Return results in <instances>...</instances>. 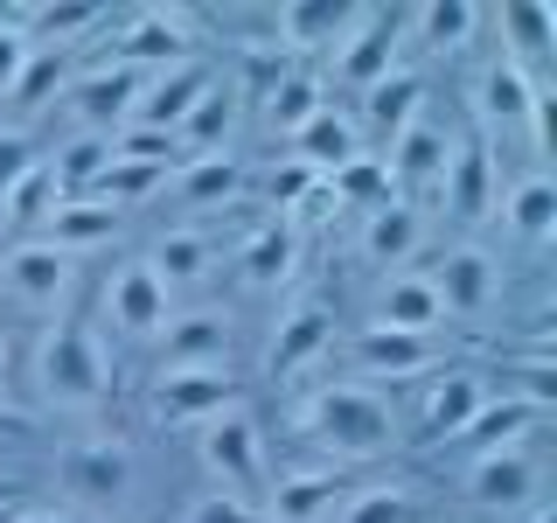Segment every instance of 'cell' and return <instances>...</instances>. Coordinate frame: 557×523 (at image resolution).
I'll list each match as a JSON object with an SVG mask.
<instances>
[{
  "instance_id": "obj_27",
  "label": "cell",
  "mask_w": 557,
  "mask_h": 523,
  "mask_svg": "<svg viewBox=\"0 0 557 523\" xmlns=\"http://www.w3.org/2000/svg\"><path fill=\"white\" fill-rule=\"evenodd\" d=\"M425 238H432L425 209L405 203V196L362 217V258H370V266H411V258L425 252Z\"/></svg>"
},
{
  "instance_id": "obj_5",
  "label": "cell",
  "mask_w": 557,
  "mask_h": 523,
  "mask_svg": "<svg viewBox=\"0 0 557 523\" xmlns=\"http://www.w3.org/2000/svg\"><path fill=\"white\" fill-rule=\"evenodd\" d=\"M0 293L22 314H57L63 321L70 293H77V258H63L42 238H14V244H0Z\"/></svg>"
},
{
  "instance_id": "obj_37",
  "label": "cell",
  "mask_w": 557,
  "mask_h": 523,
  "mask_svg": "<svg viewBox=\"0 0 557 523\" xmlns=\"http://www.w3.org/2000/svg\"><path fill=\"white\" fill-rule=\"evenodd\" d=\"M321 182H327V196H335V209H356V217L397 203V182H391V168H383L376 154H356V161H342L335 174H321Z\"/></svg>"
},
{
  "instance_id": "obj_19",
  "label": "cell",
  "mask_w": 557,
  "mask_h": 523,
  "mask_svg": "<svg viewBox=\"0 0 557 523\" xmlns=\"http://www.w3.org/2000/svg\"><path fill=\"white\" fill-rule=\"evenodd\" d=\"M174 314V293L153 279L147 258H126L112 279H104V321L119 328V336H161Z\"/></svg>"
},
{
  "instance_id": "obj_23",
  "label": "cell",
  "mask_w": 557,
  "mask_h": 523,
  "mask_svg": "<svg viewBox=\"0 0 557 523\" xmlns=\"http://www.w3.org/2000/svg\"><path fill=\"white\" fill-rule=\"evenodd\" d=\"M147 266H153V279H161L168 293H188L223 266V244H216V231H202V223H174V231L153 238Z\"/></svg>"
},
{
  "instance_id": "obj_17",
  "label": "cell",
  "mask_w": 557,
  "mask_h": 523,
  "mask_svg": "<svg viewBox=\"0 0 557 523\" xmlns=\"http://www.w3.org/2000/svg\"><path fill=\"white\" fill-rule=\"evenodd\" d=\"M188 57H196V35H188V14H182V8H147V14H133V22L119 28V42H112V63L139 70V77L174 70V63H188Z\"/></svg>"
},
{
  "instance_id": "obj_20",
  "label": "cell",
  "mask_w": 557,
  "mask_h": 523,
  "mask_svg": "<svg viewBox=\"0 0 557 523\" xmlns=\"http://www.w3.org/2000/svg\"><path fill=\"white\" fill-rule=\"evenodd\" d=\"M446 147H453V126L440 112H418L405 133L391 139V154H383V168H391V182H397V196H432V182H440V168H446Z\"/></svg>"
},
{
  "instance_id": "obj_15",
  "label": "cell",
  "mask_w": 557,
  "mask_h": 523,
  "mask_svg": "<svg viewBox=\"0 0 557 523\" xmlns=\"http://www.w3.org/2000/svg\"><path fill=\"white\" fill-rule=\"evenodd\" d=\"M348 488H356V482H348V467L313 461V467H293V475H272L258 516H265V523H327V516L342 510Z\"/></svg>"
},
{
  "instance_id": "obj_8",
  "label": "cell",
  "mask_w": 557,
  "mask_h": 523,
  "mask_svg": "<svg viewBox=\"0 0 557 523\" xmlns=\"http://www.w3.org/2000/svg\"><path fill=\"white\" fill-rule=\"evenodd\" d=\"M397 35H405V14H376V8H356L342 28V42L327 49V63H335V77H327V92H370L376 77H391L397 70Z\"/></svg>"
},
{
  "instance_id": "obj_43",
  "label": "cell",
  "mask_w": 557,
  "mask_h": 523,
  "mask_svg": "<svg viewBox=\"0 0 557 523\" xmlns=\"http://www.w3.org/2000/svg\"><path fill=\"white\" fill-rule=\"evenodd\" d=\"M313 182H321L313 168H300V161H278V168L265 174V203L278 209V217H293V209L307 203V188H313Z\"/></svg>"
},
{
  "instance_id": "obj_41",
  "label": "cell",
  "mask_w": 557,
  "mask_h": 523,
  "mask_svg": "<svg viewBox=\"0 0 557 523\" xmlns=\"http://www.w3.org/2000/svg\"><path fill=\"white\" fill-rule=\"evenodd\" d=\"M481 22H487V8H467V0H453V8H418V14H405V28H418V42H425V49H467Z\"/></svg>"
},
{
  "instance_id": "obj_14",
  "label": "cell",
  "mask_w": 557,
  "mask_h": 523,
  "mask_svg": "<svg viewBox=\"0 0 557 523\" xmlns=\"http://www.w3.org/2000/svg\"><path fill=\"white\" fill-rule=\"evenodd\" d=\"M425 279H432V293H440V307H446V314H460V321H481V314L495 307V293H502L495 258H487L474 238L446 244V252L425 266Z\"/></svg>"
},
{
  "instance_id": "obj_45",
  "label": "cell",
  "mask_w": 557,
  "mask_h": 523,
  "mask_svg": "<svg viewBox=\"0 0 557 523\" xmlns=\"http://www.w3.org/2000/svg\"><path fill=\"white\" fill-rule=\"evenodd\" d=\"M35 161H42V154H35V133L28 126H0V196H8Z\"/></svg>"
},
{
  "instance_id": "obj_9",
  "label": "cell",
  "mask_w": 557,
  "mask_h": 523,
  "mask_svg": "<svg viewBox=\"0 0 557 523\" xmlns=\"http://www.w3.org/2000/svg\"><path fill=\"white\" fill-rule=\"evenodd\" d=\"M487 405V377L481 370H467V363H440V370H425L418 377V412H411V440L418 447H446L453 433L467 426Z\"/></svg>"
},
{
  "instance_id": "obj_48",
  "label": "cell",
  "mask_w": 557,
  "mask_h": 523,
  "mask_svg": "<svg viewBox=\"0 0 557 523\" xmlns=\"http://www.w3.org/2000/svg\"><path fill=\"white\" fill-rule=\"evenodd\" d=\"M8 377H14V342H8V328H0V398H8Z\"/></svg>"
},
{
  "instance_id": "obj_12",
  "label": "cell",
  "mask_w": 557,
  "mask_h": 523,
  "mask_svg": "<svg viewBox=\"0 0 557 523\" xmlns=\"http://www.w3.org/2000/svg\"><path fill=\"white\" fill-rule=\"evenodd\" d=\"M432 203H440L453 223H481L487 209H495V154H487L481 133H453L446 168H440V182H432Z\"/></svg>"
},
{
  "instance_id": "obj_32",
  "label": "cell",
  "mask_w": 557,
  "mask_h": 523,
  "mask_svg": "<svg viewBox=\"0 0 557 523\" xmlns=\"http://www.w3.org/2000/svg\"><path fill=\"white\" fill-rule=\"evenodd\" d=\"M502 223H509L522 244H550L557 238V182L544 168H530L522 182H509V196H502Z\"/></svg>"
},
{
  "instance_id": "obj_16",
  "label": "cell",
  "mask_w": 557,
  "mask_h": 523,
  "mask_svg": "<svg viewBox=\"0 0 557 523\" xmlns=\"http://www.w3.org/2000/svg\"><path fill=\"white\" fill-rule=\"evenodd\" d=\"M209 84H216V63H209V57H188V63H174V70H153V77L139 84V105H133L126 126L182 133V126H188V112L202 105Z\"/></svg>"
},
{
  "instance_id": "obj_25",
  "label": "cell",
  "mask_w": 557,
  "mask_h": 523,
  "mask_svg": "<svg viewBox=\"0 0 557 523\" xmlns=\"http://www.w3.org/2000/svg\"><path fill=\"white\" fill-rule=\"evenodd\" d=\"M536 98H544V84H536V70H516L509 57H495L474 77V112H481V126H530V112H536Z\"/></svg>"
},
{
  "instance_id": "obj_31",
  "label": "cell",
  "mask_w": 557,
  "mask_h": 523,
  "mask_svg": "<svg viewBox=\"0 0 557 523\" xmlns=\"http://www.w3.org/2000/svg\"><path fill=\"white\" fill-rule=\"evenodd\" d=\"M119 223H126V217H119V209H104L98 196H70V203L49 209V223H42L35 238L57 244L63 258H84V252H98V244H112Z\"/></svg>"
},
{
  "instance_id": "obj_38",
  "label": "cell",
  "mask_w": 557,
  "mask_h": 523,
  "mask_svg": "<svg viewBox=\"0 0 557 523\" xmlns=\"http://www.w3.org/2000/svg\"><path fill=\"white\" fill-rule=\"evenodd\" d=\"M57 203H63V196H57V182H49V168L35 161L22 182L0 196V231H8V244H14V238H35V231L49 223V209H57Z\"/></svg>"
},
{
  "instance_id": "obj_6",
  "label": "cell",
  "mask_w": 557,
  "mask_h": 523,
  "mask_svg": "<svg viewBox=\"0 0 557 523\" xmlns=\"http://www.w3.org/2000/svg\"><path fill=\"white\" fill-rule=\"evenodd\" d=\"M244 405V377L231 363H202V370H153L147 384V412L161 418V426H209L216 412Z\"/></svg>"
},
{
  "instance_id": "obj_21",
  "label": "cell",
  "mask_w": 557,
  "mask_h": 523,
  "mask_svg": "<svg viewBox=\"0 0 557 523\" xmlns=\"http://www.w3.org/2000/svg\"><path fill=\"white\" fill-rule=\"evenodd\" d=\"M153 342H161V370H202V363H231L237 328L223 307H188V314L174 307Z\"/></svg>"
},
{
  "instance_id": "obj_22",
  "label": "cell",
  "mask_w": 557,
  "mask_h": 523,
  "mask_svg": "<svg viewBox=\"0 0 557 523\" xmlns=\"http://www.w3.org/2000/svg\"><path fill=\"white\" fill-rule=\"evenodd\" d=\"M348 356L362 363V377H425V370L446 363V349H440V336H405V328L362 321L356 342H348Z\"/></svg>"
},
{
  "instance_id": "obj_44",
  "label": "cell",
  "mask_w": 557,
  "mask_h": 523,
  "mask_svg": "<svg viewBox=\"0 0 557 523\" xmlns=\"http://www.w3.org/2000/svg\"><path fill=\"white\" fill-rule=\"evenodd\" d=\"M182 523H265V516H258V502H237V496H223V488H202Z\"/></svg>"
},
{
  "instance_id": "obj_4",
  "label": "cell",
  "mask_w": 557,
  "mask_h": 523,
  "mask_svg": "<svg viewBox=\"0 0 557 523\" xmlns=\"http://www.w3.org/2000/svg\"><path fill=\"white\" fill-rule=\"evenodd\" d=\"M460 482H467V502H474V510H487V516H522V510H536V502H544L550 467H544V453H536L530 440H516V447L474 453Z\"/></svg>"
},
{
  "instance_id": "obj_40",
  "label": "cell",
  "mask_w": 557,
  "mask_h": 523,
  "mask_svg": "<svg viewBox=\"0 0 557 523\" xmlns=\"http://www.w3.org/2000/svg\"><path fill=\"white\" fill-rule=\"evenodd\" d=\"M161 188H168V168H139V161H119V154H112V168L98 174V188H91V196H98L104 209H119V217H126V209L153 203Z\"/></svg>"
},
{
  "instance_id": "obj_47",
  "label": "cell",
  "mask_w": 557,
  "mask_h": 523,
  "mask_svg": "<svg viewBox=\"0 0 557 523\" xmlns=\"http://www.w3.org/2000/svg\"><path fill=\"white\" fill-rule=\"evenodd\" d=\"M28 426H35V418H28L22 405H8V398H0V440H22Z\"/></svg>"
},
{
  "instance_id": "obj_3",
  "label": "cell",
  "mask_w": 557,
  "mask_h": 523,
  "mask_svg": "<svg viewBox=\"0 0 557 523\" xmlns=\"http://www.w3.org/2000/svg\"><path fill=\"white\" fill-rule=\"evenodd\" d=\"M196 453H202V475L237 502H265L272 482V453H265V426H258L244 405L216 412L209 426H196Z\"/></svg>"
},
{
  "instance_id": "obj_49",
  "label": "cell",
  "mask_w": 557,
  "mask_h": 523,
  "mask_svg": "<svg viewBox=\"0 0 557 523\" xmlns=\"http://www.w3.org/2000/svg\"><path fill=\"white\" fill-rule=\"evenodd\" d=\"M516 523H557V510H550V502H536V510H522Z\"/></svg>"
},
{
  "instance_id": "obj_2",
  "label": "cell",
  "mask_w": 557,
  "mask_h": 523,
  "mask_svg": "<svg viewBox=\"0 0 557 523\" xmlns=\"http://www.w3.org/2000/svg\"><path fill=\"white\" fill-rule=\"evenodd\" d=\"M35 384H42V398L63 405V412L104 405V398H112V349H104L98 321H84V314L49 321L42 342H35Z\"/></svg>"
},
{
  "instance_id": "obj_35",
  "label": "cell",
  "mask_w": 557,
  "mask_h": 523,
  "mask_svg": "<svg viewBox=\"0 0 557 523\" xmlns=\"http://www.w3.org/2000/svg\"><path fill=\"white\" fill-rule=\"evenodd\" d=\"M42 168H49V182H57V196H63V203H70V196H91L98 174L112 168V133H70Z\"/></svg>"
},
{
  "instance_id": "obj_36",
  "label": "cell",
  "mask_w": 557,
  "mask_h": 523,
  "mask_svg": "<svg viewBox=\"0 0 557 523\" xmlns=\"http://www.w3.org/2000/svg\"><path fill=\"white\" fill-rule=\"evenodd\" d=\"M487 22H502V35H509V57L516 70H530V63H544L550 49H557V8H544V0H516V8H502V14H487Z\"/></svg>"
},
{
  "instance_id": "obj_33",
  "label": "cell",
  "mask_w": 557,
  "mask_h": 523,
  "mask_svg": "<svg viewBox=\"0 0 557 523\" xmlns=\"http://www.w3.org/2000/svg\"><path fill=\"white\" fill-rule=\"evenodd\" d=\"M327 523H432V510L411 482H370V488H348Z\"/></svg>"
},
{
  "instance_id": "obj_34",
  "label": "cell",
  "mask_w": 557,
  "mask_h": 523,
  "mask_svg": "<svg viewBox=\"0 0 557 523\" xmlns=\"http://www.w3.org/2000/svg\"><path fill=\"white\" fill-rule=\"evenodd\" d=\"M237 112H244V98L231 92V77H216V84L202 92V105L188 112V126L174 133V139H182V161H188V154H231Z\"/></svg>"
},
{
  "instance_id": "obj_28",
  "label": "cell",
  "mask_w": 557,
  "mask_h": 523,
  "mask_svg": "<svg viewBox=\"0 0 557 523\" xmlns=\"http://www.w3.org/2000/svg\"><path fill=\"white\" fill-rule=\"evenodd\" d=\"M293 266H300V231H293L286 217H265L251 238H244V252H237V279L251 293H278L293 279Z\"/></svg>"
},
{
  "instance_id": "obj_18",
  "label": "cell",
  "mask_w": 557,
  "mask_h": 523,
  "mask_svg": "<svg viewBox=\"0 0 557 523\" xmlns=\"http://www.w3.org/2000/svg\"><path fill=\"white\" fill-rule=\"evenodd\" d=\"M244 188H251V168H244V154H188V161L168 168V188H161V196H174L182 209L209 217V209H237Z\"/></svg>"
},
{
  "instance_id": "obj_26",
  "label": "cell",
  "mask_w": 557,
  "mask_h": 523,
  "mask_svg": "<svg viewBox=\"0 0 557 523\" xmlns=\"http://www.w3.org/2000/svg\"><path fill=\"white\" fill-rule=\"evenodd\" d=\"M286 147H293L286 161H300V168H313V174H335L342 161H356V154H362L356 112H348V105H335V98H327L321 112H313L307 126H300V133L286 139Z\"/></svg>"
},
{
  "instance_id": "obj_30",
  "label": "cell",
  "mask_w": 557,
  "mask_h": 523,
  "mask_svg": "<svg viewBox=\"0 0 557 523\" xmlns=\"http://www.w3.org/2000/svg\"><path fill=\"white\" fill-rule=\"evenodd\" d=\"M370 321L376 328H405V336H440L446 307H440V293H432L425 272H391V279H383V293H376Z\"/></svg>"
},
{
  "instance_id": "obj_24",
  "label": "cell",
  "mask_w": 557,
  "mask_h": 523,
  "mask_svg": "<svg viewBox=\"0 0 557 523\" xmlns=\"http://www.w3.org/2000/svg\"><path fill=\"white\" fill-rule=\"evenodd\" d=\"M550 412H536V405H522L516 391H502V398H487V405L467 418L460 433H453V440L440 447V453H467V461H474V453H495V447H516V440H530L536 426H544Z\"/></svg>"
},
{
  "instance_id": "obj_39",
  "label": "cell",
  "mask_w": 557,
  "mask_h": 523,
  "mask_svg": "<svg viewBox=\"0 0 557 523\" xmlns=\"http://www.w3.org/2000/svg\"><path fill=\"white\" fill-rule=\"evenodd\" d=\"M63 84H70V49H35L14 77L8 105L14 112H42V105H63Z\"/></svg>"
},
{
  "instance_id": "obj_10",
  "label": "cell",
  "mask_w": 557,
  "mask_h": 523,
  "mask_svg": "<svg viewBox=\"0 0 557 523\" xmlns=\"http://www.w3.org/2000/svg\"><path fill=\"white\" fill-rule=\"evenodd\" d=\"M139 84L147 77L126 70V63H112V57H98L91 70H70L63 105H70V119H77V133H119L139 105Z\"/></svg>"
},
{
  "instance_id": "obj_46",
  "label": "cell",
  "mask_w": 557,
  "mask_h": 523,
  "mask_svg": "<svg viewBox=\"0 0 557 523\" xmlns=\"http://www.w3.org/2000/svg\"><path fill=\"white\" fill-rule=\"evenodd\" d=\"M8 523H77V516H70V510H49V502H22Z\"/></svg>"
},
{
  "instance_id": "obj_29",
  "label": "cell",
  "mask_w": 557,
  "mask_h": 523,
  "mask_svg": "<svg viewBox=\"0 0 557 523\" xmlns=\"http://www.w3.org/2000/svg\"><path fill=\"white\" fill-rule=\"evenodd\" d=\"M327 98H335V92H327V77H321L313 63H286V70L272 77V92L258 98V112H265V126H272L278 139H293V133H300Z\"/></svg>"
},
{
  "instance_id": "obj_13",
  "label": "cell",
  "mask_w": 557,
  "mask_h": 523,
  "mask_svg": "<svg viewBox=\"0 0 557 523\" xmlns=\"http://www.w3.org/2000/svg\"><path fill=\"white\" fill-rule=\"evenodd\" d=\"M425 70H411V63H397L391 77H376L370 92H362V105H356V133H362V154H391V139L411 126L418 112H425Z\"/></svg>"
},
{
  "instance_id": "obj_1",
  "label": "cell",
  "mask_w": 557,
  "mask_h": 523,
  "mask_svg": "<svg viewBox=\"0 0 557 523\" xmlns=\"http://www.w3.org/2000/svg\"><path fill=\"white\" fill-rule=\"evenodd\" d=\"M293 426H300V440L327 467H370L383 453H397V440H405L397 405L376 384H321V391H307L293 405Z\"/></svg>"
},
{
  "instance_id": "obj_42",
  "label": "cell",
  "mask_w": 557,
  "mask_h": 523,
  "mask_svg": "<svg viewBox=\"0 0 557 523\" xmlns=\"http://www.w3.org/2000/svg\"><path fill=\"white\" fill-rule=\"evenodd\" d=\"M35 57V35H28V8H0V98L14 92L22 63Z\"/></svg>"
},
{
  "instance_id": "obj_7",
  "label": "cell",
  "mask_w": 557,
  "mask_h": 523,
  "mask_svg": "<svg viewBox=\"0 0 557 523\" xmlns=\"http://www.w3.org/2000/svg\"><path fill=\"white\" fill-rule=\"evenodd\" d=\"M133 447L126 440H70L57 453V488L70 502H84V510H112V502H126L133 496Z\"/></svg>"
},
{
  "instance_id": "obj_11",
  "label": "cell",
  "mask_w": 557,
  "mask_h": 523,
  "mask_svg": "<svg viewBox=\"0 0 557 523\" xmlns=\"http://www.w3.org/2000/svg\"><path fill=\"white\" fill-rule=\"evenodd\" d=\"M335 349V307L321 293H293L272 321V342H265V370L272 377H300L307 363H321Z\"/></svg>"
}]
</instances>
